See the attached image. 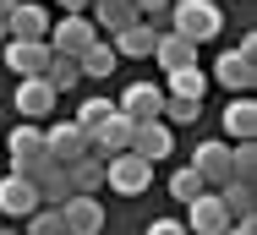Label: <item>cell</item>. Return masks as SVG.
<instances>
[{
	"label": "cell",
	"mask_w": 257,
	"mask_h": 235,
	"mask_svg": "<svg viewBox=\"0 0 257 235\" xmlns=\"http://www.w3.org/2000/svg\"><path fill=\"white\" fill-rule=\"evenodd\" d=\"M170 33L192 39V44H208L224 33V6L213 0H170Z\"/></svg>",
	"instance_id": "cell-1"
},
{
	"label": "cell",
	"mask_w": 257,
	"mask_h": 235,
	"mask_svg": "<svg viewBox=\"0 0 257 235\" xmlns=\"http://www.w3.org/2000/svg\"><path fill=\"white\" fill-rule=\"evenodd\" d=\"M17 175H28L33 191H39V208H60L66 197H71V170L60 164V159H28V164H17Z\"/></svg>",
	"instance_id": "cell-2"
},
{
	"label": "cell",
	"mask_w": 257,
	"mask_h": 235,
	"mask_svg": "<svg viewBox=\"0 0 257 235\" xmlns=\"http://www.w3.org/2000/svg\"><path fill=\"white\" fill-rule=\"evenodd\" d=\"M104 186H115L120 197H143V191L154 186V164H148L143 153H132V148H126V153H115V159H109Z\"/></svg>",
	"instance_id": "cell-3"
},
{
	"label": "cell",
	"mask_w": 257,
	"mask_h": 235,
	"mask_svg": "<svg viewBox=\"0 0 257 235\" xmlns=\"http://www.w3.org/2000/svg\"><path fill=\"white\" fill-rule=\"evenodd\" d=\"M6 71L11 77H44V66H50V55L55 49L44 44V39H6Z\"/></svg>",
	"instance_id": "cell-4"
},
{
	"label": "cell",
	"mask_w": 257,
	"mask_h": 235,
	"mask_svg": "<svg viewBox=\"0 0 257 235\" xmlns=\"http://www.w3.org/2000/svg\"><path fill=\"white\" fill-rule=\"evenodd\" d=\"M93 39H99V28H93L88 17H60V22H50V33H44V44H50L55 55H71V60L93 44Z\"/></svg>",
	"instance_id": "cell-5"
},
{
	"label": "cell",
	"mask_w": 257,
	"mask_h": 235,
	"mask_svg": "<svg viewBox=\"0 0 257 235\" xmlns=\"http://www.w3.org/2000/svg\"><path fill=\"white\" fill-rule=\"evenodd\" d=\"M192 170L203 175L208 191H224L230 186V142H197V153H192Z\"/></svg>",
	"instance_id": "cell-6"
},
{
	"label": "cell",
	"mask_w": 257,
	"mask_h": 235,
	"mask_svg": "<svg viewBox=\"0 0 257 235\" xmlns=\"http://www.w3.org/2000/svg\"><path fill=\"white\" fill-rule=\"evenodd\" d=\"M186 230L192 235H224L230 230V213H224L219 191H197V197L186 202Z\"/></svg>",
	"instance_id": "cell-7"
},
{
	"label": "cell",
	"mask_w": 257,
	"mask_h": 235,
	"mask_svg": "<svg viewBox=\"0 0 257 235\" xmlns=\"http://www.w3.org/2000/svg\"><path fill=\"white\" fill-rule=\"evenodd\" d=\"M60 219H66V230H71V235H99L104 224H109L104 208H99V197H77V191L60 202Z\"/></svg>",
	"instance_id": "cell-8"
},
{
	"label": "cell",
	"mask_w": 257,
	"mask_h": 235,
	"mask_svg": "<svg viewBox=\"0 0 257 235\" xmlns=\"http://www.w3.org/2000/svg\"><path fill=\"white\" fill-rule=\"evenodd\" d=\"M159 104H164V88H154V82H132V88H120V98H115V109L126 121H159Z\"/></svg>",
	"instance_id": "cell-9"
},
{
	"label": "cell",
	"mask_w": 257,
	"mask_h": 235,
	"mask_svg": "<svg viewBox=\"0 0 257 235\" xmlns=\"http://www.w3.org/2000/svg\"><path fill=\"white\" fill-rule=\"evenodd\" d=\"M132 132H137V121H126V115L115 109V115L104 121L99 132L88 137V153H99V159H115V153H126V148H132Z\"/></svg>",
	"instance_id": "cell-10"
},
{
	"label": "cell",
	"mask_w": 257,
	"mask_h": 235,
	"mask_svg": "<svg viewBox=\"0 0 257 235\" xmlns=\"http://www.w3.org/2000/svg\"><path fill=\"white\" fill-rule=\"evenodd\" d=\"M44 148H50V159H60V164H77L88 153V132L77 121H55L50 132H44Z\"/></svg>",
	"instance_id": "cell-11"
},
{
	"label": "cell",
	"mask_w": 257,
	"mask_h": 235,
	"mask_svg": "<svg viewBox=\"0 0 257 235\" xmlns=\"http://www.w3.org/2000/svg\"><path fill=\"white\" fill-rule=\"evenodd\" d=\"M170 148H175V126H164V121H137L132 153H143L148 164H159V159H170Z\"/></svg>",
	"instance_id": "cell-12"
},
{
	"label": "cell",
	"mask_w": 257,
	"mask_h": 235,
	"mask_svg": "<svg viewBox=\"0 0 257 235\" xmlns=\"http://www.w3.org/2000/svg\"><path fill=\"white\" fill-rule=\"evenodd\" d=\"M213 77H219L230 93H252V82H257V55L224 49V55H219V66H213Z\"/></svg>",
	"instance_id": "cell-13"
},
{
	"label": "cell",
	"mask_w": 257,
	"mask_h": 235,
	"mask_svg": "<svg viewBox=\"0 0 257 235\" xmlns=\"http://www.w3.org/2000/svg\"><path fill=\"white\" fill-rule=\"evenodd\" d=\"M55 88L44 82V77H17V109L28 115V121H44V115H55Z\"/></svg>",
	"instance_id": "cell-14"
},
{
	"label": "cell",
	"mask_w": 257,
	"mask_h": 235,
	"mask_svg": "<svg viewBox=\"0 0 257 235\" xmlns=\"http://www.w3.org/2000/svg\"><path fill=\"white\" fill-rule=\"evenodd\" d=\"M33 208H39V191H33V181L11 170V175L0 181V213H11V219H28Z\"/></svg>",
	"instance_id": "cell-15"
},
{
	"label": "cell",
	"mask_w": 257,
	"mask_h": 235,
	"mask_svg": "<svg viewBox=\"0 0 257 235\" xmlns=\"http://www.w3.org/2000/svg\"><path fill=\"white\" fill-rule=\"evenodd\" d=\"M44 33H50L44 6H11L6 11V39H44Z\"/></svg>",
	"instance_id": "cell-16"
},
{
	"label": "cell",
	"mask_w": 257,
	"mask_h": 235,
	"mask_svg": "<svg viewBox=\"0 0 257 235\" xmlns=\"http://www.w3.org/2000/svg\"><path fill=\"white\" fill-rule=\"evenodd\" d=\"M224 137H235V142H257V104H252V93L230 98V109H224Z\"/></svg>",
	"instance_id": "cell-17"
},
{
	"label": "cell",
	"mask_w": 257,
	"mask_h": 235,
	"mask_svg": "<svg viewBox=\"0 0 257 235\" xmlns=\"http://www.w3.org/2000/svg\"><path fill=\"white\" fill-rule=\"evenodd\" d=\"M154 44H159V33L148 22H132V28L115 33V55H126V60H154Z\"/></svg>",
	"instance_id": "cell-18"
},
{
	"label": "cell",
	"mask_w": 257,
	"mask_h": 235,
	"mask_svg": "<svg viewBox=\"0 0 257 235\" xmlns=\"http://www.w3.org/2000/svg\"><path fill=\"white\" fill-rule=\"evenodd\" d=\"M66 170H71V191H77V197H99L109 159H99V153H82V159H77V164H66Z\"/></svg>",
	"instance_id": "cell-19"
},
{
	"label": "cell",
	"mask_w": 257,
	"mask_h": 235,
	"mask_svg": "<svg viewBox=\"0 0 257 235\" xmlns=\"http://www.w3.org/2000/svg\"><path fill=\"white\" fill-rule=\"evenodd\" d=\"M154 60L164 66V71L197 66V44H192V39H181V33H159V44H154Z\"/></svg>",
	"instance_id": "cell-20"
},
{
	"label": "cell",
	"mask_w": 257,
	"mask_h": 235,
	"mask_svg": "<svg viewBox=\"0 0 257 235\" xmlns=\"http://www.w3.org/2000/svg\"><path fill=\"white\" fill-rule=\"evenodd\" d=\"M88 11H99V28H104V33H120V28L143 22V11H137L132 0H93Z\"/></svg>",
	"instance_id": "cell-21"
},
{
	"label": "cell",
	"mask_w": 257,
	"mask_h": 235,
	"mask_svg": "<svg viewBox=\"0 0 257 235\" xmlns=\"http://www.w3.org/2000/svg\"><path fill=\"white\" fill-rule=\"evenodd\" d=\"M50 148H44V132L28 121V126H11V170L17 164H28V159H44Z\"/></svg>",
	"instance_id": "cell-22"
},
{
	"label": "cell",
	"mask_w": 257,
	"mask_h": 235,
	"mask_svg": "<svg viewBox=\"0 0 257 235\" xmlns=\"http://www.w3.org/2000/svg\"><path fill=\"white\" fill-rule=\"evenodd\" d=\"M219 202H224L230 219H257V186L252 181H230V186L219 191Z\"/></svg>",
	"instance_id": "cell-23"
},
{
	"label": "cell",
	"mask_w": 257,
	"mask_h": 235,
	"mask_svg": "<svg viewBox=\"0 0 257 235\" xmlns=\"http://www.w3.org/2000/svg\"><path fill=\"white\" fill-rule=\"evenodd\" d=\"M115 60H120V55H115V44H104V39H93V44L82 49V55H77V71H82V77H109V71H115Z\"/></svg>",
	"instance_id": "cell-24"
},
{
	"label": "cell",
	"mask_w": 257,
	"mask_h": 235,
	"mask_svg": "<svg viewBox=\"0 0 257 235\" xmlns=\"http://www.w3.org/2000/svg\"><path fill=\"white\" fill-rule=\"evenodd\" d=\"M197 115H203V98L164 93V104H159V121H164V126H197Z\"/></svg>",
	"instance_id": "cell-25"
},
{
	"label": "cell",
	"mask_w": 257,
	"mask_h": 235,
	"mask_svg": "<svg viewBox=\"0 0 257 235\" xmlns=\"http://www.w3.org/2000/svg\"><path fill=\"white\" fill-rule=\"evenodd\" d=\"M44 82H50L55 93H71V88L82 82V71H77V60H71V55H50V66H44Z\"/></svg>",
	"instance_id": "cell-26"
},
{
	"label": "cell",
	"mask_w": 257,
	"mask_h": 235,
	"mask_svg": "<svg viewBox=\"0 0 257 235\" xmlns=\"http://www.w3.org/2000/svg\"><path fill=\"white\" fill-rule=\"evenodd\" d=\"M164 77H170L164 93H181V98H203L208 93V77L197 71V66H181V71H164Z\"/></svg>",
	"instance_id": "cell-27"
},
{
	"label": "cell",
	"mask_w": 257,
	"mask_h": 235,
	"mask_svg": "<svg viewBox=\"0 0 257 235\" xmlns=\"http://www.w3.org/2000/svg\"><path fill=\"white\" fill-rule=\"evenodd\" d=\"M109 115H115V98H104V93H99V98H82V109H77V126L93 137V132H99Z\"/></svg>",
	"instance_id": "cell-28"
},
{
	"label": "cell",
	"mask_w": 257,
	"mask_h": 235,
	"mask_svg": "<svg viewBox=\"0 0 257 235\" xmlns=\"http://www.w3.org/2000/svg\"><path fill=\"white\" fill-rule=\"evenodd\" d=\"M230 181H252L257 186V142H235L230 148Z\"/></svg>",
	"instance_id": "cell-29"
},
{
	"label": "cell",
	"mask_w": 257,
	"mask_h": 235,
	"mask_svg": "<svg viewBox=\"0 0 257 235\" xmlns=\"http://www.w3.org/2000/svg\"><path fill=\"white\" fill-rule=\"evenodd\" d=\"M22 235H71V230H66L60 208H33V213H28V230H22Z\"/></svg>",
	"instance_id": "cell-30"
},
{
	"label": "cell",
	"mask_w": 257,
	"mask_h": 235,
	"mask_svg": "<svg viewBox=\"0 0 257 235\" xmlns=\"http://www.w3.org/2000/svg\"><path fill=\"white\" fill-rule=\"evenodd\" d=\"M197 191H208V186H203V175H197V170H192V164H186V170H175V175H170V197H175V202H192V197H197Z\"/></svg>",
	"instance_id": "cell-31"
},
{
	"label": "cell",
	"mask_w": 257,
	"mask_h": 235,
	"mask_svg": "<svg viewBox=\"0 0 257 235\" xmlns=\"http://www.w3.org/2000/svg\"><path fill=\"white\" fill-rule=\"evenodd\" d=\"M148 235H186V224H181V219H154Z\"/></svg>",
	"instance_id": "cell-32"
},
{
	"label": "cell",
	"mask_w": 257,
	"mask_h": 235,
	"mask_svg": "<svg viewBox=\"0 0 257 235\" xmlns=\"http://www.w3.org/2000/svg\"><path fill=\"white\" fill-rule=\"evenodd\" d=\"M55 6H60L66 17H88V6H93V0H55Z\"/></svg>",
	"instance_id": "cell-33"
},
{
	"label": "cell",
	"mask_w": 257,
	"mask_h": 235,
	"mask_svg": "<svg viewBox=\"0 0 257 235\" xmlns=\"http://www.w3.org/2000/svg\"><path fill=\"white\" fill-rule=\"evenodd\" d=\"M224 235H257V219H230V230Z\"/></svg>",
	"instance_id": "cell-34"
},
{
	"label": "cell",
	"mask_w": 257,
	"mask_h": 235,
	"mask_svg": "<svg viewBox=\"0 0 257 235\" xmlns=\"http://www.w3.org/2000/svg\"><path fill=\"white\" fill-rule=\"evenodd\" d=\"M132 6H137V11H143V17H148V11H164V6H170V0H132Z\"/></svg>",
	"instance_id": "cell-35"
},
{
	"label": "cell",
	"mask_w": 257,
	"mask_h": 235,
	"mask_svg": "<svg viewBox=\"0 0 257 235\" xmlns=\"http://www.w3.org/2000/svg\"><path fill=\"white\" fill-rule=\"evenodd\" d=\"M0 44H6V11H0Z\"/></svg>",
	"instance_id": "cell-36"
},
{
	"label": "cell",
	"mask_w": 257,
	"mask_h": 235,
	"mask_svg": "<svg viewBox=\"0 0 257 235\" xmlns=\"http://www.w3.org/2000/svg\"><path fill=\"white\" fill-rule=\"evenodd\" d=\"M11 6H22V0H0V11H11Z\"/></svg>",
	"instance_id": "cell-37"
},
{
	"label": "cell",
	"mask_w": 257,
	"mask_h": 235,
	"mask_svg": "<svg viewBox=\"0 0 257 235\" xmlns=\"http://www.w3.org/2000/svg\"><path fill=\"white\" fill-rule=\"evenodd\" d=\"M0 235H17V230H0Z\"/></svg>",
	"instance_id": "cell-38"
},
{
	"label": "cell",
	"mask_w": 257,
	"mask_h": 235,
	"mask_svg": "<svg viewBox=\"0 0 257 235\" xmlns=\"http://www.w3.org/2000/svg\"><path fill=\"white\" fill-rule=\"evenodd\" d=\"M0 121H6V115H0Z\"/></svg>",
	"instance_id": "cell-39"
}]
</instances>
